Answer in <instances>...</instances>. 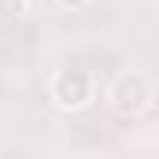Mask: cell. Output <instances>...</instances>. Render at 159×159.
<instances>
[{
    "mask_svg": "<svg viewBox=\"0 0 159 159\" xmlns=\"http://www.w3.org/2000/svg\"><path fill=\"white\" fill-rule=\"evenodd\" d=\"M107 104L115 107V115H122V119L144 115L152 107V85H148V78L144 74H122L111 85V93H107Z\"/></svg>",
    "mask_w": 159,
    "mask_h": 159,
    "instance_id": "6da1fadb",
    "label": "cell"
},
{
    "mask_svg": "<svg viewBox=\"0 0 159 159\" xmlns=\"http://www.w3.org/2000/svg\"><path fill=\"white\" fill-rule=\"evenodd\" d=\"M48 100L59 111H78L93 100V74L89 70H56L48 81Z\"/></svg>",
    "mask_w": 159,
    "mask_h": 159,
    "instance_id": "7a4b0ae2",
    "label": "cell"
},
{
    "mask_svg": "<svg viewBox=\"0 0 159 159\" xmlns=\"http://www.w3.org/2000/svg\"><path fill=\"white\" fill-rule=\"evenodd\" d=\"M26 11V0H0V22H15Z\"/></svg>",
    "mask_w": 159,
    "mask_h": 159,
    "instance_id": "3957f363",
    "label": "cell"
},
{
    "mask_svg": "<svg viewBox=\"0 0 159 159\" xmlns=\"http://www.w3.org/2000/svg\"><path fill=\"white\" fill-rule=\"evenodd\" d=\"M56 4H59V7H70V11H74V7H85L89 0H56Z\"/></svg>",
    "mask_w": 159,
    "mask_h": 159,
    "instance_id": "277c9868",
    "label": "cell"
}]
</instances>
